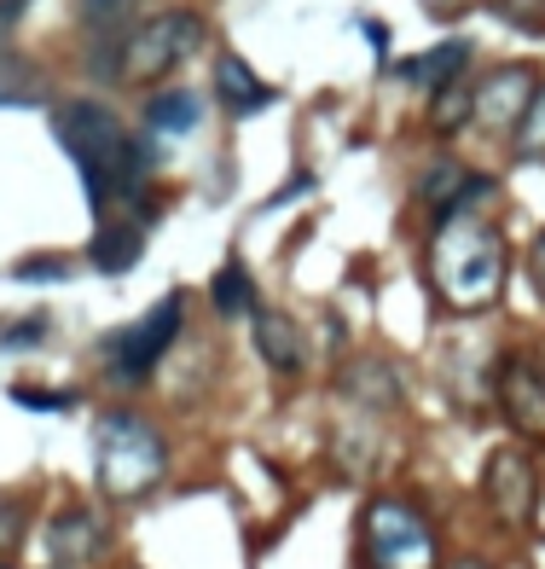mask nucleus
<instances>
[{
  "mask_svg": "<svg viewBox=\"0 0 545 569\" xmlns=\"http://www.w3.org/2000/svg\"><path fill=\"white\" fill-rule=\"evenodd\" d=\"M93 477L99 489H105V500H116V506H128V500H145L157 482L168 477V442L163 430L151 425V418L116 407L93 425Z\"/></svg>",
  "mask_w": 545,
  "mask_h": 569,
  "instance_id": "7ed1b4c3",
  "label": "nucleus"
},
{
  "mask_svg": "<svg viewBox=\"0 0 545 569\" xmlns=\"http://www.w3.org/2000/svg\"><path fill=\"white\" fill-rule=\"evenodd\" d=\"M53 134L59 146L76 157L81 169V187H88V204L105 215L116 198H134V187L145 180L151 169V152L134 134L116 123L105 105H88V99H76V105H59L53 111Z\"/></svg>",
  "mask_w": 545,
  "mask_h": 569,
  "instance_id": "f03ea898",
  "label": "nucleus"
},
{
  "mask_svg": "<svg viewBox=\"0 0 545 569\" xmlns=\"http://www.w3.org/2000/svg\"><path fill=\"white\" fill-rule=\"evenodd\" d=\"M255 355H262L272 372H296L302 366V338L284 314H255Z\"/></svg>",
  "mask_w": 545,
  "mask_h": 569,
  "instance_id": "4468645a",
  "label": "nucleus"
},
{
  "mask_svg": "<svg viewBox=\"0 0 545 569\" xmlns=\"http://www.w3.org/2000/svg\"><path fill=\"white\" fill-rule=\"evenodd\" d=\"M145 250V232L140 227H99L93 239V267H105V274H123V267L140 262Z\"/></svg>",
  "mask_w": 545,
  "mask_h": 569,
  "instance_id": "2eb2a0df",
  "label": "nucleus"
},
{
  "mask_svg": "<svg viewBox=\"0 0 545 569\" xmlns=\"http://www.w3.org/2000/svg\"><path fill=\"white\" fill-rule=\"evenodd\" d=\"M517 152L528 163H545V88L534 93V105H528V116L517 123Z\"/></svg>",
  "mask_w": 545,
  "mask_h": 569,
  "instance_id": "a211bd4d",
  "label": "nucleus"
},
{
  "mask_svg": "<svg viewBox=\"0 0 545 569\" xmlns=\"http://www.w3.org/2000/svg\"><path fill=\"white\" fill-rule=\"evenodd\" d=\"M24 407H71V395H53V390H18Z\"/></svg>",
  "mask_w": 545,
  "mask_h": 569,
  "instance_id": "b1692460",
  "label": "nucleus"
},
{
  "mask_svg": "<svg viewBox=\"0 0 545 569\" xmlns=\"http://www.w3.org/2000/svg\"><path fill=\"white\" fill-rule=\"evenodd\" d=\"M534 489H540V477H534V459H528L522 447H499V454L487 459L482 494H487V506H493L499 523H510V529L534 523Z\"/></svg>",
  "mask_w": 545,
  "mask_h": 569,
  "instance_id": "6e6552de",
  "label": "nucleus"
},
{
  "mask_svg": "<svg viewBox=\"0 0 545 569\" xmlns=\"http://www.w3.org/2000/svg\"><path fill=\"white\" fill-rule=\"evenodd\" d=\"M210 303H215V314H227V320H238V314H255V291H250L244 262H227V267H220L215 284H210Z\"/></svg>",
  "mask_w": 545,
  "mask_h": 569,
  "instance_id": "dca6fc26",
  "label": "nucleus"
},
{
  "mask_svg": "<svg viewBox=\"0 0 545 569\" xmlns=\"http://www.w3.org/2000/svg\"><path fill=\"white\" fill-rule=\"evenodd\" d=\"M105 546H111V517L99 506H64V511L47 517V558L59 569L93 564Z\"/></svg>",
  "mask_w": 545,
  "mask_h": 569,
  "instance_id": "1a4fd4ad",
  "label": "nucleus"
},
{
  "mask_svg": "<svg viewBox=\"0 0 545 569\" xmlns=\"http://www.w3.org/2000/svg\"><path fill=\"white\" fill-rule=\"evenodd\" d=\"M470 116H476V93H470V88H458V81H453V88H441V93H435L430 128H435V134H453V128H465Z\"/></svg>",
  "mask_w": 545,
  "mask_h": 569,
  "instance_id": "f3484780",
  "label": "nucleus"
},
{
  "mask_svg": "<svg viewBox=\"0 0 545 569\" xmlns=\"http://www.w3.org/2000/svg\"><path fill=\"white\" fill-rule=\"evenodd\" d=\"M528 274H534V291L545 296V232L534 239V250H528Z\"/></svg>",
  "mask_w": 545,
  "mask_h": 569,
  "instance_id": "5701e85b",
  "label": "nucleus"
},
{
  "mask_svg": "<svg viewBox=\"0 0 545 569\" xmlns=\"http://www.w3.org/2000/svg\"><path fill=\"white\" fill-rule=\"evenodd\" d=\"M534 71L528 64H510V71H499V76H487V88L476 93V116L482 123H493V128H517L522 116H528V105H534Z\"/></svg>",
  "mask_w": 545,
  "mask_h": 569,
  "instance_id": "9d476101",
  "label": "nucleus"
},
{
  "mask_svg": "<svg viewBox=\"0 0 545 569\" xmlns=\"http://www.w3.org/2000/svg\"><path fill=\"white\" fill-rule=\"evenodd\" d=\"M215 88H220V99H227L232 116H250V111L272 105V81H262L238 53H227V59L215 64Z\"/></svg>",
  "mask_w": 545,
  "mask_h": 569,
  "instance_id": "9b49d317",
  "label": "nucleus"
},
{
  "mask_svg": "<svg viewBox=\"0 0 545 569\" xmlns=\"http://www.w3.org/2000/svg\"><path fill=\"white\" fill-rule=\"evenodd\" d=\"M203 123V99L192 88H168V93H151V105H145V128L151 134H192Z\"/></svg>",
  "mask_w": 545,
  "mask_h": 569,
  "instance_id": "ddd939ff",
  "label": "nucleus"
},
{
  "mask_svg": "<svg viewBox=\"0 0 545 569\" xmlns=\"http://www.w3.org/2000/svg\"><path fill=\"white\" fill-rule=\"evenodd\" d=\"M465 59H470V41H441V47H430L423 59H406L401 64V76L413 81V88H453L458 81V71H465Z\"/></svg>",
  "mask_w": 545,
  "mask_h": 569,
  "instance_id": "f8f14e48",
  "label": "nucleus"
},
{
  "mask_svg": "<svg viewBox=\"0 0 545 569\" xmlns=\"http://www.w3.org/2000/svg\"><path fill=\"white\" fill-rule=\"evenodd\" d=\"M29 343H47V314H29L12 331H0V349H29Z\"/></svg>",
  "mask_w": 545,
  "mask_h": 569,
  "instance_id": "aec40b11",
  "label": "nucleus"
},
{
  "mask_svg": "<svg viewBox=\"0 0 545 569\" xmlns=\"http://www.w3.org/2000/svg\"><path fill=\"white\" fill-rule=\"evenodd\" d=\"M360 564L366 569H441V534L413 500L383 494L360 517Z\"/></svg>",
  "mask_w": 545,
  "mask_h": 569,
  "instance_id": "20e7f679",
  "label": "nucleus"
},
{
  "mask_svg": "<svg viewBox=\"0 0 545 569\" xmlns=\"http://www.w3.org/2000/svg\"><path fill=\"white\" fill-rule=\"evenodd\" d=\"M134 18V0H81V24L99 29V36H111V29H123Z\"/></svg>",
  "mask_w": 545,
  "mask_h": 569,
  "instance_id": "6ab92c4d",
  "label": "nucleus"
},
{
  "mask_svg": "<svg viewBox=\"0 0 545 569\" xmlns=\"http://www.w3.org/2000/svg\"><path fill=\"white\" fill-rule=\"evenodd\" d=\"M198 47H203V18L198 12H157V18H145L123 41V76L140 81V88L145 81H163L180 59H192Z\"/></svg>",
  "mask_w": 545,
  "mask_h": 569,
  "instance_id": "39448f33",
  "label": "nucleus"
},
{
  "mask_svg": "<svg viewBox=\"0 0 545 569\" xmlns=\"http://www.w3.org/2000/svg\"><path fill=\"white\" fill-rule=\"evenodd\" d=\"M499 407L517 437H545V349H510L499 361Z\"/></svg>",
  "mask_w": 545,
  "mask_h": 569,
  "instance_id": "0eeeda50",
  "label": "nucleus"
},
{
  "mask_svg": "<svg viewBox=\"0 0 545 569\" xmlns=\"http://www.w3.org/2000/svg\"><path fill=\"white\" fill-rule=\"evenodd\" d=\"M0 569H12V564H7V558H0Z\"/></svg>",
  "mask_w": 545,
  "mask_h": 569,
  "instance_id": "a878e982",
  "label": "nucleus"
},
{
  "mask_svg": "<svg viewBox=\"0 0 545 569\" xmlns=\"http://www.w3.org/2000/svg\"><path fill=\"white\" fill-rule=\"evenodd\" d=\"M24 7H29V0H0V53H7V36H12V24H18Z\"/></svg>",
  "mask_w": 545,
  "mask_h": 569,
  "instance_id": "4be33fe9",
  "label": "nucleus"
},
{
  "mask_svg": "<svg viewBox=\"0 0 545 569\" xmlns=\"http://www.w3.org/2000/svg\"><path fill=\"white\" fill-rule=\"evenodd\" d=\"M180 326H186V296H163L157 308H145L123 338H111V378L145 383L151 372H157V361L175 349Z\"/></svg>",
  "mask_w": 545,
  "mask_h": 569,
  "instance_id": "423d86ee",
  "label": "nucleus"
},
{
  "mask_svg": "<svg viewBox=\"0 0 545 569\" xmlns=\"http://www.w3.org/2000/svg\"><path fill=\"white\" fill-rule=\"evenodd\" d=\"M423 274H430V291L441 296V308L453 314H482L505 296V239L499 227L482 222L470 210L441 215L430 256H423Z\"/></svg>",
  "mask_w": 545,
  "mask_h": 569,
  "instance_id": "f257e3e1",
  "label": "nucleus"
},
{
  "mask_svg": "<svg viewBox=\"0 0 545 569\" xmlns=\"http://www.w3.org/2000/svg\"><path fill=\"white\" fill-rule=\"evenodd\" d=\"M18 534H24V511H18V500L0 494V552L18 546Z\"/></svg>",
  "mask_w": 545,
  "mask_h": 569,
  "instance_id": "412c9836",
  "label": "nucleus"
},
{
  "mask_svg": "<svg viewBox=\"0 0 545 569\" xmlns=\"http://www.w3.org/2000/svg\"><path fill=\"white\" fill-rule=\"evenodd\" d=\"M441 569H493V564H487V558H447Z\"/></svg>",
  "mask_w": 545,
  "mask_h": 569,
  "instance_id": "393cba45",
  "label": "nucleus"
}]
</instances>
